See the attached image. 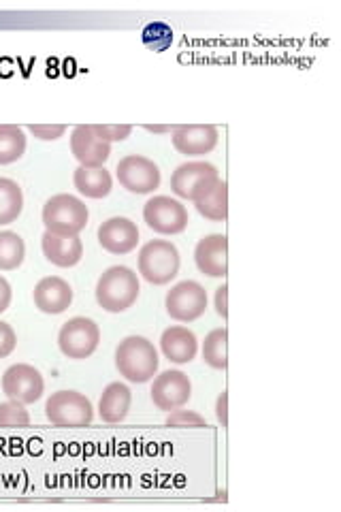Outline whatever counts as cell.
Wrapping results in <instances>:
<instances>
[{
    "label": "cell",
    "instance_id": "1",
    "mask_svg": "<svg viewBox=\"0 0 341 512\" xmlns=\"http://www.w3.org/2000/svg\"><path fill=\"white\" fill-rule=\"evenodd\" d=\"M139 278L133 269L124 265L109 267L96 282V301L105 312L120 314L135 306L139 299Z\"/></svg>",
    "mask_w": 341,
    "mask_h": 512
},
{
    "label": "cell",
    "instance_id": "2",
    "mask_svg": "<svg viewBox=\"0 0 341 512\" xmlns=\"http://www.w3.org/2000/svg\"><path fill=\"white\" fill-rule=\"evenodd\" d=\"M116 367L128 382L145 384L158 372V352L148 338L131 335L116 348Z\"/></svg>",
    "mask_w": 341,
    "mask_h": 512
},
{
    "label": "cell",
    "instance_id": "3",
    "mask_svg": "<svg viewBox=\"0 0 341 512\" xmlns=\"http://www.w3.org/2000/svg\"><path fill=\"white\" fill-rule=\"evenodd\" d=\"M88 218V205L73 195H56L43 207L45 231L54 235H79L86 229Z\"/></svg>",
    "mask_w": 341,
    "mask_h": 512
},
{
    "label": "cell",
    "instance_id": "4",
    "mask_svg": "<svg viewBox=\"0 0 341 512\" xmlns=\"http://www.w3.org/2000/svg\"><path fill=\"white\" fill-rule=\"evenodd\" d=\"M180 252L167 239H154L139 252V274L145 282L162 286L180 274Z\"/></svg>",
    "mask_w": 341,
    "mask_h": 512
},
{
    "label": "cell",
    "instance_id": "5",
    "mask_svg": "<svg viewBox=\"0 0 341 512\" xmlns=\"http://www.w3.org/2000/svg\"><path fill=\"white\" fill-rule=\"evenodd\" d=\"M45 416L56 427L81 429L92 425L94 408L86 395L77 391H58L47 399Z\"/></svg>",
    "mask_w": 341,
    "mask_h": 512
},
{
    "label": "cell",
    "instance_id": "6",
    "mask_svg": "<svg viewBox=\"0 0 341 512\" xmlns=\"http://www.w3.org/2000/svg\"><path fill=\"white\" fill-rule=\"evenodd\" d=\"M101 344V329L92 318L75 316L64 323L58 333V346L64 357L69 359H88Z\"/></svg>",
    "mask_w": 341,
    "mask_h": 512
},
{
    "label": "cell",
    "instance_id": "7",
    "mask_svg": "<svg viewBox=\"0 0 341 512\" xmlns=\"http://www.w3.org/2000/svg\"><path fill=\"white\" fill-rule=\"evenodd\" d=\"M220 180L218 169L205 163V160H194V163H184L177 167L171 175V190L180 199L186 201H197L205 192L216 186Z\"/></svg>",
    "mask_w": 341,
    "mask_h": 512
},
{
    "label": "cell",
    "instance_id": "8",
    "mask_svg": "<svg viewBox=\"0 0 341 512\" xmlns=\"http://www.w3.org/2000/svg\"><path fill=\"white\" fill-rule=\"evenodd\" d=\"M116 175L120 186L133 195H150L160 186V169L148 156H124L118 163Z\"/></svg>",
    "mask_w": 341,
    "mask_h": 512
},
{
    "label": "cell",
    "instance_id": "9",
    "mask_svg": "<svg viewBox=\"0 0 341 512\" xmlns=\"http://www.w3.org/2000/svg\"><path fill=\"white\" fill-rule=\"evenodd\" d=\"M143 218L148 227L160 235L184 233L188 227V210L171 197H154L143 207Z\"/></svg>",
    "mask_w": 341,
    "mask_h": 512
},
{
    "label": "cell",
    "instance_id": "10",
    "mask_svg": "<svg viewBox=\"0 0 341 512\" xmlns=\"http://www.w3.org/2000/svg\"><path fill=\"white\" fill-rule=\"evenodd\" d=\"M167 314L177 323H192L205 314L207 310V293L199 282H180L167 293L165 299Z\"/></svg>",
    "mask_w": 341,
    "mask_h": 512
},
{
    "label": "cell",
    "instance_id": "11",
    "mask_svg": "<svg viewBox=\"0 0 341 512\" xmlns=\"http://www.w3.org/2000/svg\"><path fill=\"white\" fill-rule=\"evenodd\" d=\"M45 382L37 367L28 363L11 365L3 374V393L20 404H35L43 397Z\"/></svg>",
    "mask_w": 341,
    "mask_h": 512
},
{
    "label": "cell",
    "instance_id": "12",
    "mask_svg": "<svg viewBox=\"0 0 341 512\" xmlns=\"http://www.w3.org/2000/svg\"><path fill=\"white\" fill-rule=\"evenodd\" d=\"M192 395V384L190 378L180 370H169L162 372L154 378L152 384V402L158 410H177L184 408L190 402Z\"/></svg>",
    "mask_w": 341,
    "mask_h": 512
},
{
    "label": "cell",
    "instance_id": "13",
    "mask_svg": "<svg viewBox=\"0 0 341 512\" xmlns=\"http://www.w3.org/2000/svg\"><path fill=\"white\" fill-rule=\"evenodd\" d=\"M71 152L79 167H105L111 156V143L99 139L90 124H79L71 133Z\"/></svg>",
    "mask_w": 341,
    "mask_h": 512
},
{
    "label": "cell",
    "instance_id": "14",
    "mask_svg": "<svg viewBox=\"0 0 341 512\" xmlns=\"http://www.w3.org/2000/svg\"><path fill=\"white\" fill-rule=\"evenodd\" d=\"M194 261L203 276L226 278L229 276V237L207 235L194 250Z\"/></svg>",
    "mask_w": 341,
    "mask_h": 512
},
{
    "label": "cell",
    "instance_id": "15",
    "mask_svg": "<svg viewBox=\"0 0 341 512\" xmlns=\"http://www.w3.org/2000/svg\"><path fill=\"white\" fill-rule=\"evenodd\" d=\"M218 146V128L211 124H182L173 128V148L184 156H205Z\"/></svg>",
    "mask_w": 341,
    "mask_h": 512
},
{
    "label": "cell",
    "instance_id": "16",
    "mask_svg": "<svg viewBox=\"0 0 341 512\" xmlns=\"http://www.w3.org/2000/svg\"><path fill=\"white\" fill-rule=\"evenodd\" d=\"M99 244L103 250L116 256L133 252L139 244V229L133 220L116 216L105 220L99 227Z\"/></svg>",
    "mask_w": 341,
    "mask_h": 512
},
{
    "label": "cell",
    "instance_id": "17",
    "mask_svg": "<svg viewBox=\"0 0 341 512\" xmlns=\"http://www.w3.org/2000/svg\"><path fill=\"white\" fill-rule=\"evenodd\" d=\"M32 299H35V306L39 312L56 316V314H62L71 308L73 288L67 280H62L58 276H50V278H43L35 286Z\"/></svg>",
    "mask_w": 341,
    "mask_h": 512
},
{
    "label": "cell",
    "instance_id": "18",
    "mask_svg": "<svg viewBox=\"0 0 341 512\" xmlns=\"http://www.w3.org/2000/svg\"><path fill=\"white\" fill-rule=\"evenodd\" d=\"M41 248L45 259L62 269L75 267L81 261V256H84V244H81V239L77 235L64 237L45 231V235L41 237Z\"/></svg>",
    "mask_w": 341,
    "mask_h": 512
},
{
    "label": "cell",
    "instance_id": "19",
    "mask_svg": "<svg viewBox=\"0 0 341 512\" xmlns=\"http://www.w3.org/2000/svg\"><path fill=\"white\" fill-rule=\"evenodd\" d=\"M160 348H162V355H165L171 363L186 365L197 357L199 342H197V335H194L188 327L175 325L162 333Z\"/></svg>",
    "mask_w": 341,
    "mask_h": 512
},
{
    "label": "cell",
    "instance_id": "20",
    "mask_svg": "<svg viewBox=\"0 0 341 512\" xmlns=\"http://www.w3.org/2000/svg\"><path fill=\"white\" fill-rule=\"evenodd\" d=\"M133 404V393L122 382H111L99 402V416L105 423H122Z\"/></svg>",
    "mask_w": 341,
    "mask_h": 512
},
{
    "label": "cell",
    "instance_id": "21",
    "mask_svg": "<svg viewBox=\"0 0 341 512\" xmlns=\"http://www.w3.org/2000/svg\"><path fill=\"white\" fill-rule=\"evenodd\" d=\"M73 184L79 195L88 199H105L113 188V180L105 167H79L73 175Z\"/></svg>",
    "mask_w": 341,
    "mask_h": 512
},
{
    "label": "cell",
    "instance_id": "22",
    "mask_svg": "<svg viewBox=\"0 0 341 512\" xmlns=\"http://www.w3.org/2000/svg\"><path fill=\"white\" fill-rule=\"evenodd\" d=\"M194 205H197V212L203 218L211 222H224L229 218V184L218 180L214 188L205 192L201 199L194 201Z\"/></svg>",
    "mask_w": 341,
    "mask_h": 512
},
{
    "label": "cell",
    "instance_id": "23",
    "mask_svg": "<svg viewBox=\"0 0 341 512\" xmlns=\"http://www.w3.org/2000/svg\"><path fill=\"white\" fill-rule=\"evenodd\" d=\"M24 210V195L18 182L0 178V227L20 218Z\"/></svg>",
    "mask_w": 341,
    "mask_h": 512
},
{
    "label": "cell",
    "instance_id": "24",
    "mask_svg": "<svg viewBox=\"0 0 341 512\" xmlns=\"http://www.w3.org/2000/svg\"><path fill=\"white\" fill-rule=\"evenodd\" d=\"M203 361L214 370L229 367V331L224 327L211 331L203 342Z\"/></svg>",
    "mask_w": 341,
    "mask_h": 512
},
{
    "label": "cell",
    "instance_id": "25",
    "mask_svg": "<svg viewBox=\"0 0 341 512\" xmlns=\"http://www.w3.org/2000/svg\"><path fill=\"white\" fill-rule=\"evenodd\" d=\"M26 152V135L20 126L0 124V165H11Z\"/></svg>",
    "mask_w": 341,
    "mask_h": 512
},
{
    "label": "cell",
    "instance_id": "26",
    "mask_svg": "<svg viewBox=\"0 0 341 512\" xmlns=\"http://www.w3.org/2000/svg\"><path fill=\"white\" fill-rule=\"evenodd\" d=\"M26 259L24 239L13 231H0V271L18 269Z\"/></svg>",
    "mask_w": 341,
    "mask_h": 512
},
{
    "label": "cell",
    "instance_id": "27",
    "mask_svg": "<svg viewBox=\"0 0 341 512\" xmlns=\"http://www.w3.org/2000/svg\"><path fill=\"white\" fill-rule=\"evenodd\" d=\"M173 43L171 26L162 22H152L143 28V45L152 52H167Z\"/></svg>",
    "mask_w": 341,
    "mask_h": 512
},
{
    "label": "cell",
    "instance_id": "28",
    "mask_svg": "<svg viewBox=\"0 0 341 512\" xmlns=\"http://www.w3.org/2000/svg\"><path fill=\"white\" fill-rule=\"evenodd\" d=\"M30 425V414L20 402H9L0 404V427H26Z\"/></svg>",
    "mask_w": 341,
    "mask_h": 512
},
{
    "label": "cell",
    "instance_id": "29",
    "mask_svg": "<svg viewBox=\"0 0 341 512\" xmlns=\"http://www.w3.org/2000/svg\"><path fill=\"white\" fill-rule=\"evenodd\" d=\"M94 133L99 135V139L113 143V141H124L131 137L133 126L131 124H94Z\"/></svg>",
    "mask_w": 341,
    "mask_h": 512
},
{
    "label": "cell",
    "instance_id": "30",
    "mask_svg": "<svg viewBox=\"0 0 341 512\" xmlns=\"http://www.w3.org/2000/svg\"><path fill=\"white\" fill-rule=\"evenodd\" d=\"M167 425L169 427H205V416H201L199 412L192 410H171V414L167 416Z\"/></svg>",
    "mask_w": 341,
    "mask_h": 512
},
{
    "label": "cell",
    "instance_id": "31",
    "mask_svg": "<svg viewBox=\"0 0 341 512\" xmlns=\"http://www.w3.org/2000/svg\"><path fill=\"white\" fill-rule=\"evenodd\" d=\"M28 131L41 141H56L67 133V126L64 124H30Z\"/></svg>",
    "mask_w": 341,
    "mask_h": 512
},
{
    "label": "cell",
    "instance_id": "32",
    "mask_svg": "<svg viewBox=\"0 0 341 512\" xmlns=\"http://www.w3.org/2000/svg\"><path fill=\"white\" fill-rule=\"evenodd\" d=\"M15 346H18V335H15L9 323H3V320H0V359L9 357L15 350Z\"/></svg>",
    "mask_w": 341,
    "mask_h": 512
},
{
    "label": "cell",
    "instance_id": "33",
    "mask_svg": "<svg viewBox=\"0 0 341 512\" xmlns=\"http://www.w3.org/2000/svg\"><path fill=\"white\" fill-rule=\"evenodd\" d=\"M216 312L226 320L229 318V286L222 284L216 291Z\"/></svg>",
    "mask_w": 341,
    "mask_h": 512
},
{
    "label": "cell",
    "instance_id": "34",
    "mask_svg": "<svg viewBox=\"0 0 341 512\" xmlns=\"http://www.w3.org/2000/svg\"><path fill=\"white\" fill-rule=\"evenodd\" d=\"M216 416H218V421L222 423V427L229 425V393H226V391L218 397Z\"/></svg>",
    "mask_w": 341,
    "mask_h": 512
},
{
    "label": "cell",
    "instance_id": "35",
    "mask_svg": "<svg viewBox=\"0 0 341 512\" xmlns=\"http://www.w3.org/2000/svg\"><path fill=\"white\" fill-rule=\"evenodd\" d=\"M11 297H13L11 284L3 276H0V314H3L11 306Z\"/></svg>",
    "mask_w": 341,
    "mask_h": 512
},
{
    "label": "cell",
    "instance_id": "36",
    "mask_svg": "<svg viewBox=\"0 0 341 512\" xmlns=\"http://www.w3.org/2000/svg\"><path fill=\"white\" fill-rule=\"evenodd\" d=\"M173 128L175 126H152V124H148V126H145V131H150V133H173Z\"/></svg>",
    "mask_w": 341,
    "mask_h": 512
}]
</instances>
